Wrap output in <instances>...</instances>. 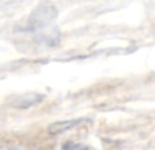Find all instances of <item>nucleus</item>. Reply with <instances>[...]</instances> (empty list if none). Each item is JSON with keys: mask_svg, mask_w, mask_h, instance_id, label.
Here are the masks:
<instances>
[{"mask_svg": "<svg viewBox=\"0 0 155 150\" xmlns=\"http://www.w3.org/2000/svg\"><path fill=\"white\" fill-rule=\"evenodd\" d=\"M63 149H84V150H87V149H90V147L84 146V145H80V143L69 142V143H66V145H63Z\"/></svg>", "mask_w": 155, "mask_h": 150, "instance_id": "4", "label": "nucleus"}, {"mask_svg": "<svg viewBox=\"0 0 155 150\" xmlns=\"http://www.w3.org/2000/svg\"><path fill=\"white\" fill-rule=\"evenodd\" d=\"M56 17H58V8L49 2H43L31 13L25 25V31L35 32V31L46 28L54 21Z\"/></svg>", "mask_w": 155, "mask_h": 150, "instance_id": "1", "label": "nucleus"}, {"mask_svg": "<svg viewBox=\"0 0 155 150\" xmlns=\"http://www.w3.org/2000/svg\"><path fill=\"white\" fill-rule=\"evenodd\" d=\"M91 120L88 118H76V120H66V121H59L52 124L49 128H48V132L51 135H60V133H64L67 131H71L76 127H81L84 124H90Z\"/></svg>", "mask_w": 155, "mask_h": 150, "instance_id": "2", "label": "nucleus"}, {"mask_svg": "<svg viewBox=\"0 0 155 150\" xmlns=\"http://www.w3.org/2000/svg\"><path fill=\"white\" fill-rule=\"evenodd\" d=\"M43 100V95H36V93H31V95H21L11 100L10 103L13 107L15 108H28L34 104H38Z\"/></svg>", "mask_w": 155, "mask_h": 150, "instance_id": "3", "label": "nucleus"}]
</instances>
